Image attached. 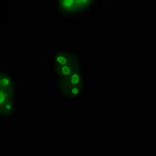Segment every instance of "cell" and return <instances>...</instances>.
<instances>
[{
    "label": "cell",
    "mask_w": 156,
    "mask_h": 156,
    "mask_svg": "<svg viewBox=\"0 0 156 156\" xmlns=\"http://www.w3.org/2000/svg\"><path fill=\"white\" fill-rule=\"evenodd\" d=\"M51 62L55 68H58L71 64L74 62V60L69 52H56L51 55Z\"/></svg>",
    "instance_id": "cell-1"
},
{
    "label": "cell",
    "mask_w": 156,
    "mask_h": 156,
    "mask_svg": "<svg viewBox=\"0 0 156 156\" xmlns=\"http://www.w3.org/2000/svg\"><path fill=\"white\" fill-rule=\"evenodd\" d=\"M59 85L61 89H65L71 86H81V75L78 69L73 72V74L65 80H60Z\"/></svg>",
    "instance_id": "cell-2"
},
{
    "label": "cell",
    "mask_w": 156,
    "mask_h": 156,
    "mask_svg": "<svg viewBox=\"0 0 156 156\" xmlns=\"http://www.w3.org/2000/svg\"><path fill=\"white\" fill-rule=\"evenodd\" d=\"M76 69H78L77 64L76 62H73L69 65H65V66H62V67L55 68V70L57 72V74L59 75L60 80H65V79H67L68 77H70Z\"/></svg>",
    "instance_id": "cell-3"
},
{
    "label": "cell",
    "mask_w": 156,
    "mask_h": 156,
    "mask_svg": "<svg viewBox=\"0 0 156 156\" xmlns=\"http://www.w3.org/2000/svg\"><path fill=\"white\" fill-rule=\"evenodd\" d=\"M76 5V0H61L60 1V8L63 13H71L74 11Z\"/></svg>",
    "instance_id": "cell-4"
},
{
    "label": "cell",
    "mask_w": 156,
    "mask_h": 156,
    "mask_svg": "<svg viewBox=\"0 0 156 156\" xmlns=\"http://www.w3.org/2000/svg\"><path fill=\"white\" fill-rule=\"evenodd\" d=\"M14 80L10 76H1L0 78V87L1 89L7 90V91H13Z\"/></svg>",
    "instance_id": "cell-5"
},
{
    "label": "cell",
    "mask_w": 156,
    "mask_h": 156,
    "mask_svg": "<svg viewBox=\"0 0 156 156\" xmlns=\"http://www.w3.org/2000/svg\"><path fill=\"white\" fill-rule=\"evenodd\" d=\"M63 92L70 98H77L81 93V86H71V87L62 89Z\"/></svg>",
    "instance_id": "cell-6"
},
{
    "label": "cell",
    "mask_w": 156,
    "mask_h": 156,
    "mask_svg": "<svg viewBox=\"0 0 156 156\" xmlns=\"http://www.w3.org/2000/svg\"><path fill=\"white\" fill-rule=\"evenodd\" d=\"M14 107H15L14 99L13 98H10V99H8L5 102V104L3 105L2 108H0V109H1L2 114H10V113L13 112Z\"/></svg>",
    "instance_id": "cell-7"
}]
</instances>
